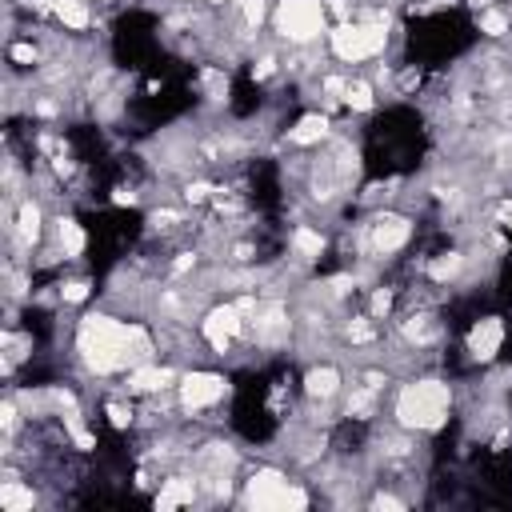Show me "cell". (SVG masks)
Here are the masks:
<instances>
[{"label":"cell","instance_id":"6da1fadb","mask_svg":"<svg viewBox=\"0 0 512 512\" xmlns=\"http://www.w3.org/2000/svg\"><path fill=\"white\" fill-rule=\"evenodd\" d=\"M76 360L92 376H116L144 360H156V340L144 324L120 320L112 312H88L76 324Z\"/></svg>","mask_w":512,"mask_h":512},{"label":"cell","instance_id":"7a4b0ae2","mask_svg":"<svg viewBox=\"0 0 512 512\" xmlns=\"http://www.w3.org/2000/svg\"><path fill=\"white\" fill-rule=\"evenodd\" d=\"M452 384L440 376H416L408 384H400L392 416L400 432H440L448 424L452 412Z\"/></svg>","mask_w":512,"mask_h":512},{"label":"cell","instance_id":"3957f363","mask_svg":"<svg viewBox=\"0 0 512 512\" xmlns=\"http://www.w3.org/2000/svg\"><path fill=\"white\" fill-rule=\"evenodd\" d=\"M388 48V12H372V16H348L336 28H328V52L340 64H364L384 56Z\"/></svg>","mask_w":512,"mask_h":512},{"label":"cell","instance_id":"277c9868","mask_svg":"<svg viewBox=\"0 0 512 512\" xmlns=\"http://www.w3.org/2000/svg\"><path fill=\"white\" fill-rule=\"evenodd\" d=\"M308 500L312 496L276 464H260L240 480V504L248 508H308Z\"/></svg>","mask_w":512,"mask_h":512},{"label":"cell","instance_id":"5b68a950","mask_svg":"<svg viewBox=\"0 0 512 512\" xmlns=\"http://www.w3.org/2000/svg\"><path fill=\"white\" fill-rule=\"evenodd\" d=\"M272 28L292 48H312L320 36H328V4L324 0H276Z\"/></svg>","mask_w":512,"mask_h":512},{"label":"cell","instance_id":"8992f818","mask_svg":"<svg viewBox=\"0 0 512 512\" xmlns=\"http://www.w3.org/2000/svg\"><path fill=\"white\" fill-rule=\"evenodd\" d=\"M224 396H228V376L224 372L192 368V372H180V380H176V408L188 412V416L216 408Z\"/></svg>","mask_w":512,"mask_h":512},{"label":"cell","instance_id":"52a82bcc","mask_svg":"<svg viewBox=\"0 0 512 512\" xmlns=\"http://www.w3.org/2000/svg\"><path fill=\"white\" fill-rule=\"evenodd\" d=\"M412 240V220L404 212H376L368 224V248L372 256H396Z\"/></svg>","mask_w":512,"mask_h":512},{"label":"cell","instance_id":"ba28073f","mask_svg":"<svg viewBox=\"0 0 512 512\" xmlns=\"http://www.w3.org/2000/svg\"><path fill=\"white\" fill-rule=\"evenodd\" d=\"M464 348H468V356H472L476 364H492V360L500 356V348H504V320H500V316L476 320V324L468 328Z\"/></svg>","mask_w":512,"mask_h":512},{"label":"cell","instance_id":"9c48e42d","mask_svg":"<svg viewBox=\"0 0 512 512\" xmlns=\"http://www.w3.org/2000/svg\"><path fill=\"white\" fill-rule=\"evenodd\" d=\"M340 388H344V372L336 364H328V360H320V364H312L304 372V396L312 404H328L332 396H340Z\"/></svg>","mask_w":512,"mask_h":512},{"label":"cell","instance_id":"30bf717a","mask_svg":"<svg viewBox=\"0 0 512 512\" xmlns=\"http://www.w3.org/2000/svg\"><path fill=\"white\" fill-rule=\"evenodd\" d=\"M328 132H332V120H328V112H304L292 128H288V144L292 148H312V144H320V140H328Z\"/></svg>","mask_w":512,"mask_h":512},{"label":"cell","instance_id":"8fae6325","mask_svg":"<svg viewBox=\"0 0 512 512\" xmlns=\"http://www.w3.org/2000/svg\"><path fill=\"white\" fill-rule=\"evenodd\" d=\"M12 232H16V240H20L24 248H36V244H40V236H44V208H40V200H20V204H16V224H12Z\"/></svg>","mask_w":512,"mask_h":512},{"label":"cell","instance_id":"7c38bea8","mask_svg":"<svg viewBox=\"0 0 512 512\" xmlns=\"http://www.w3.org/2000/svg\"><path fill=\"white\" fill-rule=\"evenodd\" d=\"M288 248H292L296 260L316 264V260L324 256V248H328V236H324L320 228H312V224H296V228L288 232Z\"/></svg>","mask_w":512,"mask_h":512},{"label":"cell","instance_id":"4fadbf2b","mask_svg":"<svg viewBox=\"0 0 512 512\" xmlns=\"http://www.w3.org/2000/svg\"><path fill=\"white\" fill-rule=\"evenodd\" d=\"M196 492H200L196 472H192V476H168V480L160 484V492L152 496V504L164 512V508H176V504H192V500H196Z\"/></svg>","mask_w":512,"mask_h":512},{"label":"cell","instance_id":"5bb4252c","mask_svg":"<svg viewBox=\"0 0 512 512\" xmlns=\"http://www.w3.org/2000/svg\"><path fill=\"white\" fill-rule=\"evenodd\" d=\"M52 240H56V252H60L64 260H80V252H84V244H88V236H84V228H80L76 216H60V220L52 224Z\"/></svg>","mask_w":512,"mask_h":512},{"label":"cell","instance_id":"9a60e30c","mask_svg":"<svg viewBox=\"0 0 512 512\" xmlns=\"http://www.w3.org/2000/svg\"><path fill=\"white\" fill-rule=\"evenodd\" d=\"M464 268H468V256L452 248V252H436V256L424 264V276H428V284H452Z\"/></svg>","mask_w":512,"mask_h":512},{"label":"cell","instance_id":"2e32d148","mask_svg":"<svg viewBox=\"0 0 512 512\" xmlns=\"http://www.w3.org/2000/svg\"><path fill=\"white\" fill-rule=\"evenodd\" d=\"M52 16L64 24V32H88L92 28L88 0H52Z\"/></svg>","mask_w":512,"mask_h":512},{"label":"cell","instance_id":"e0dca14e","mask_svg":"<svg viewBox=\"0 0 512 512\" xmlns=\"http://www.w3.org/2000/svg\"><path fill=\"white\" fill-rule=\"evenodd\" d=\"M0 508L4 512H32L36 508V488L24 480H4L0 484Z\"/></svg>","mask_w":512,"mask_h":512},{"label":"cell","instance_id":"ac0fdd59","mask_svg":"<svg viewBox=\"0 0 512 512\" xmlns=\"http://www.w3.org/2000/svg\"><path fill=\"white\" fill-rule=\"evenodd\" d=\"M344 108H348V112H372V108H376V84H372L368 76H348Z\"/></svg>","mask_w":512,"mask_h":512},{"label":"cell","instance_id":"d6986e66","mask_svg":"<svg viewBox=\"0 0 512 512\" xmlns=\"http://www.w3.org/2000/svg\"><path fill=\"white\" fill-rule=\"evenodd\" d=\"M476 28H480L484 36L500 40V36H508V32H512V12H508V8L488 4V8H480V12H476Z\"/></svg>","mask_w":512,"mask_h":512},{"label":"cell","instance_id":"ffe728a7","mask_svg":"<svg viewBox=\"0 0 512 512\" xmlns=\"http://www.w3.org/2000/svg\"><path fill=\"white\" fill-rule=\"evenodd\" d=\"M104 412H108V424H112L116 432H124V428L136 424V408H132V400H128V404H124V400H108Z\"/></svg>","mask_w":512,"mask_h":512},{"label":"cell","instance_id":"44dd1931","mask_svg":"<svg viewBox=\"0 0 512 512\" xmlns=\"http://www.w3.org/2000/svg\"><path fill=\"white\" fill-rule=\"evenodd\" d=\"M180 220H184V216H180L176 208H156V212L148 216V228H152V232H172V228H180Z\"/></svg>","mask_w":512,"mask_h":512},{"label":"cell","instance_id":"7402d4cb","mask_svg":"<svg viewBox=\"0 0 512 512\" xmlns=\"http://www.w3.org/2000/svg\"><path fill=\"white\" fill-rule=\"evenodd\" d=\"M88 292H92V284L88 280H60V300L64 304H80V300H88Z\"/></svg>","mask_w":512,"mask_h":512},{"label":"cell","instance_id":"603a6c76","mask_svg":"<svg viewBox=\"0 0 512 512\" xmlns=\"http://www.w3.org/2000/svg\"><path fill=\"white\" fill-rule=\"evenodd\" d=\"M212 196H216L212 180H188V184H184V200H188V204H208Z\"/></svg>","mask_w":512,"mask_h":512},{"label":"cell","instance_id":"cb8c5ba5","mask_svg":"<svg viewBox=\"0 0 512 512\" xmlns=\"http://www.w3.org/2000/svg\"><path fill=\"white\" fill-rule=\"evenodd\" d=\"M496 224H500V228H508V232H512V196H504V200H500V204H496Z\"/></svg>","mask_w":512,"mask_h":512}]
</instances>
